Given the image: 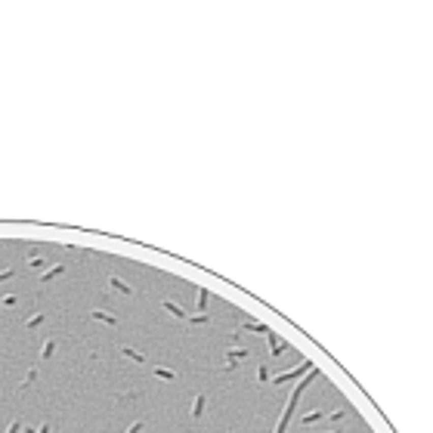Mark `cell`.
<instances>
[{"instance_id":"obj_1","label":"cell","mask_w":433,"mask_h":433,"mask_svg":"<svg viewBox=\"0 0 433 433\" xmlns=\"http://www.w3.org/2000/svg\"><path fill=\"white\" fill-rule=\"evenodd\" d=\"M316 378V368H312L306 378H303V384L300 387H294V393H291V399H288V406H285V415H282V421H279V427H275V433H285L288 430V421H291V415H294V406H297V399H300V393L306 390V384Z\"/></svg>"},{"instance_id":"obj_2","label":"cell","mask_w":433,"mask_h":433,"mask_svg":"<svg viewBox=\"0 0 433 433\" xmlns=\"http://www.w3.org/2000/svg\"><path fill=\"white\" fill-rule=\"evenodd\" d=\"M309 371H312V362H309V359H303V362H300V365H297L294 371H282V374H275L272 381H275V384H285V381H294V378H300V374H309Z\"/></svg>"},{"instance_id":"obj_3","label":"cell","mask_w":433,"mask_h":433,"mask_svg":"<svg viewBox=\"0 0 433 433\" xmlns=\"http://www.w3.org/2000/svg\"><path fill=\"white\" fill-rule=\"evenodd\" d=\"M245 356H248V347H232V350L226 353V365L232 368L235 362H239V359H245Z\"/></svg>"},{"instance_id":"obj_4","label":"cell","mask_w":433,"mask_h":433,"mask_svg":"<svg viewBox=\"0 0 433 433\" xmlns=\"http://www.w3.org/2000/svg\"><path fill=\"white\" fill-rule=\"evenodd\" d=\"M108 288H111V291H118V294H133V288H130L127 282H121L118 275H108Z\"/></svg>"},{"instance_id":"obj_5","label":"cell","mask_w":433,"mask_h":433,"mask_svg":"<svg viewBox=\"0 0 433 433\" xmlns=\"http://www.w3.org/2000/svg\"><path fill=\"white\" fill-rule=\"evenodd\" d=\"M121 356L130 359V362H136V365H146V356H142L139 350H133V347H121Z\"/></svg>"},{"instance_id":"obj_6","label":"cell","mask_w":433,"mask_h":433,"mask_svg":"<svg viewBox=\"0 0 433 433\" xmlns=\"http://www.w3.org/2000/svg\"><path fill=\"white\" fill-rule=\"evenodd\" d=\"M205 406H208L205 393H198V396H195V402H192V418H201V415H205Z\"/></svg>"},{"instance_id":"obj_7","label":"cell","mask_w":433,"mask_h":433,"mask_svg":"<svg viewBox=\"0 0 433 433\" xmlns=\"http://www.w3.org/2000/svg\"><path fill=\"white\" fill-rule=\"evenodd\" d=\"M93 322H105V325H118V319L105 309H93Z\"/></svg>"},{"instance_id":"obj_8","label":"cell","mask_w":433,"mask_h":433,"mask_svg":"<svg viewBox=\"0 0 433 433\" xmlns=\"http://www.w3.org/2000/svg\"><path fill=\"white\" fill-rule=\"evenodd\" d=\"M164 309L170 312V316H174V319H189V316H186V309H183V306H177L174 300H164Z\"/></svg>"},{"instance_id":"obj_9","label":"cell","mask_w":433,"mask_h":433,"mask_svg":"<svg viewBox=\"0 0 433 433\" xmlns=\"http://www.w3.org/2000/svg\"><path fill=\"white\" fill-rule=\"evenodd\" d=\"M285 347H288L285 340H279L275 334H269V353H272V356H279V353H285Z\"/></svg>"},{"instance_id":"obj_10","label":"cell","mask_w":433,"mask_h":433,"mask_svg":"<svg viewBox=\"0 0 433 433\" xmlns=\"http://www.w3.org/2000/svg\"><path fill=\"white\" fill-rule=\"evenodd\" d=\"M62 272H65V266H53V269H44V272H41V279H44V282H53V279H59Z\"/></svg>"},{"instance_id":"obj_11","label":"cell","mask_w":433,"mask_h":433,"mask_svg":"<svg viewBox=\"0 0 433 433\" xmlns=\"http://www.w3.org/2000/svg\"><path fill=\"white\" fill-rule=\"evenodd\" d=\"M53 353H56V340H44V347H41V359L47 362V359L53 356Z\"/></svg>"},{"instance_id":"obj_12","label":"cell","mask_w":433,"mask_h":433,"mask_svg":"<svg viewBox=\"0 0 433 433\" xmlns=\"http://www.w3.org/2000/svg\"><path fill=\"white\" fill-rule=\"evenodd\" d=\"M208 300H211V294H208L205 288H198V316H205V309H208Z\"/></svg>"},{"instance_id":"obj_13","label":"cell","mask_w":433,"mask_h":433,"mask_svg":"<svg viewBox=\"0 0 433 433\" xmlns=\"http://www.w3.org/2000/svg\"><path fill=\"white\" fill-rule=\"evenodd\" d=\"M245 328H248V331H257V334H266V337H269V328H266V325H260V322H245Z\"/></svg>"},{"instance_id":"obj_14","label":"cell","mask_w":433,"mask_h":433,"mask_svg":"<svg viewBox=\"0 0 433 433\" xmlns=\"http://www.w3.org/2000/svg\"><path fill=\"white\" fill-rule=\"evenodd\" d=\"M155 378H161V381H174L177 374H174L170 368H155Z\"/></svg>"},{"instance_id":"obj_15","label":"cell","mask_w":433,"mask_h":433,"mask_svg":"<svg viewBox=\"0 0 433 433\" xmlns=\"http://www.w3.org/2000/svg\"><path fill=\"white\" fill-rule=\"evenodd\" d=\"M41 322H44V312H34V316H31V319L25 322V328H37Z\"/></svg>"},{"instance_id":"obj_16","label":"cell","mask_w":433,"mask_h":433,"mask_svg":"<svg viewBox=\"0 0 433 433\" xmlns=\"http://www.w3.org/2000/svg\"><path fill=\"white\" fill-rule=\"evenodd\" d=\"M34 378H37V365H34V368H28V374L22 378V387H31V384H34Z\"/></svg>"},{"instance_id":"obj_17","label":"cell","mask_w":433,"mask_h":433,"mask_svg":"<svg viewBox=\"0 0 433 433\" xmlns=\"http://www.w3.org/2000/svg\"><path fill=\"white\" fill-rule=\"evenodd\" d=\"M319 418H322V412H309V415L300 418V424H312V421H319Z\"/></svg>"},{"instance_id":"obj_18","label":"cell","mask_w":433,"mask_h":433,"mask_svg":"<svg viewBox=\"0 0 433 433\" xmlns=\"http://www.w3.org/2000/svg\"><path fill=\"white\" fill-rule=\"evenodd\" d=\"M28 263H31V266H34V269H44V266H47V260H44V257H31V260H28Z\"/></svg>"},{"instance_id":"obj_19","label":"cell","mask_w":433,"mask_h":433,"mask_svg":"<svg viewBox=\"0 0 433 433\" xmlns=\"http://www.w3.org/2000/svg\"><path fill=\"white\" fill-rule=\"evenodd\" d=\"M0 303H4V306H13V303H16V294H7L4 300H0Z\"/></svg>"},{"instance_id":"obj_20","label":"cell","mask_w":433,"mask_h":433,"mask_svg":"<svg viewBox=\"0 0 433 433\" xmlns=\"http://www.w3.org/2000/svg\"><path fill=\"white\" fill-rule=\"evenodd\" d=\"M257 378H260V381H266V378H269V371H266V365H260V368H257Z\"/></svg>"},{"instance_id":"obj_21","label":"cell","mask_w":433,"mask_h":433,"mask_svg":"<svg viewBox=\"0 0 433 433\" xmlns=\"http://www.w3.org/2000/svg\"><path fill=\"white\" fill-rule=\"evenodd\" d=\"M19 430H22V424H19V421H13V424L7 427V433H19Z\"/></svg>"},{"instance_id":"obj_22","label":"cell","mask_w":433,"mask_h":433,"mask_svg":"<svg viewBox=\"0 0 433 433\" xmlns=\"http://www.w3.org/2000/svg\"><path fill=\"white\" fill-rule=\"evenodd\" d=\"M7 279H13V269H4V272H0V282H7Z\"/></svg>"},{"instance_id":"obj_23","label":"cell","mask_w":433,"mask_h":433,"mask_svg":"<svg viewBox=\"0 0 433 433\" xmlns=\"http://www.w3.org/2000/svg\"><path fill=\"white\" fill-rule=\"evenodd\" d=\"M139 430H142V421H136V424H130V430H127V433H139Z\"/></svg>"},{"instance_id":"obj_24","label":"cell","mask_w":433,"mask_h":433,"mask_svg":"<svg viewBox=\"0 0 433 433\" xmlns=\"http://www.w3.org/2000/svg\"><path fill=\"white\" fill-rule=\"evenodd\" d=\"M50 430H53L50 424H44V427H37V433H50Z\"/></svg>"}]
</instances>
